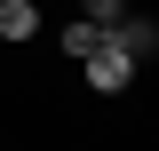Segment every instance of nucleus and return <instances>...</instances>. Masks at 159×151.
Here are the masks:
<instances>
[{
  "instance_id": "obj_1",
  "label": "nucleus",
  "mask_w": 159,
  "mask_h": 151,
  "mask_svg": "<svg viewBox=\"0 0 159 151\" xmlns=\"http://www.w3.org/2000/svg\"><path fill=\"white\" fill-rule=\"evenodd\" d=\"M80 72H88V88H96V95H119V88H127V80H135V56L103 40L96 56H80Z\"/></svg>"
},
{
  "instance_id": "obj_5",
  "label": "nucleus",
  "mask_w": 159,
  "mask_h": 151,
  "mask_svg": "<svg viewBox=\"0 0 159 151\" xmlns=\"http://www.w3.org/2000/svg\"><path fill=\"white\" fill-rule=\"evenodd\" d=\"M119 16H127V0H88V24H103V32H111Z\"/></svg>"
},
{
  "instance_id": "obj_2",
  "label": "nucleus",
  "mask_w": 159,
  "mask_h": 151,
  "mask_svg": "<svg viewBox=\"0 0 159 151\" xmlns=\"http://www.w3.org/2000/svg\"><path fill=\"white\" fill-rule=\"evenodd\" d=\"M103 40H111V48H127L135 64H143V56H159V24H151V16H119Z\"/></svg>"
},
{
  "instance_id": "obj_4",
  "label": "nucleus",
  "mask_w": 159,
  "mask_h": 151,
  "mask_svg": "<svg viewBox=\"0 0 159 151\" xmlns=\"http://www.w3.org/2000/svg\"><path fill=\"white\" fill-rule=\"evenodd\" d=\"M64 48H72V64H80V56H96V48H103V24L72 16V24H64Z\"/></svg>"
},
{
  "instance_id": "obj_3",
  "label": "nucleus",
  "mask_w": 159,
  "mask_h": 151,
  "mask_svg": "<svg viewBox=\"0 0 159 151\" xmlns=\"http://www.w3.org/2000/svg\"><path fill=\"white\" fill-rule=\"evenodd\" d=\"M32 32H40V8H32V0H0V40H8V48L32 40Z\"/></svg>"
}]
</instances>
